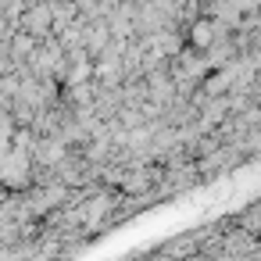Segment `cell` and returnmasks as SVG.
<instances>
[{
  "instance_id": "obj_1",
  "label": "cell",
  "mask_w": 261,
  "mask_h": 261,
  "mask_svg": "<svg viewBox=\"0 0 261 261\" xmlns=\"http://www.w3.org/2000/svg\"><path fill=\"white\" fill-rule=\"evenodd\" d=\"M250 158H247V150H243V143H218V147H211L207 154H200V158H193V165H197V172H200V182H215V179H222V175H232L240 165H247Z\"/></svg>"
},
{
  "instance_id": "obj_2",
  "label": "cell",
  "mask_w": 261,
  "mask_h": 261,
  "mask_svg": "<svg viewBox=\"0 0 261 261\" xmlns=\"http://www.w3.org/2000/svg\"><path fill=\"white\" fill-rule=\"evenodd\" d=\"M197 186H200V172H197V165L190 158V161L161 165V175H158V186L154 190H158L161 200H172V197H182V193H190Z\"/></svg>"
},
{
  "instance_id": "obj_3",
  "label": "cell",
  "mask_w": 261,
  "mask_h": 261,
  "mask_svg": "<svg viewBox=\"0 0 261 261\" xmlns=\"http://www.w3.org/2000/svg\"><path fill=\"white\" fill-rule=\"evenodd\" d=\"M158 175H161V165H158V161L122 165L111 190H118V193H150V190L158 186Z\"/></svg>"
},
{
  "instance_id": "obj_4",
  "label": "cell",
  "mask_w": 261,
  "mask_h": 261,
  "mask_svg": "<svg viewBox=\"0 0 261 261\" xmlns=\"http://www.w3.org/2000/svg\"><path fill=\"white\" fill-rule=\"evenodd\" d=\"M90 79H93V58L83 47L65 50V79H61V86H79V83H90Z\"/></svg>"
},
{
  "instance_id": "obj_5",
  "label": "cell",
  "mask_w": 261,
  "mask_h": 261,
  "mask_svg": "<svg viewBox=\"0 0 261 261\" xmlns=\"http://www.w3.org/2000/svg\"><path fill=\"white\" fill-rule=\"evenodd\" d=\"M22 33H29L33 40H47V36H54V22H50V8H29L25 15H22Z\"/></svg>"
},
{
  "instance_id": "obj_6",
  "label": "cell",
  "mask_w": 261,
  "mask_h": 261,
  "mask_svg": "<svg viewBox=\"0 0 261 261\" xmlns=\"http://www.w3.org/2000/svg\"><path fill=\"white\" fill-rule=\"evenodd\" d=\"M108 40H111V33H108V22L104 18H86L83 22V50L90 58H97L108 47Z\"/></svg>"
},
{
  "instance_id": "obj_7",
  "label": "cell",
  "mask_w": 261,
  "mask_h": 261,
  "mask_svg": "<svg viewBox=\"0 0 261 261\" xmlns=\"http://www.w3.org/2000/svg\"><path fill=\"white\" fill-rule=\"evenodd\" d=\"M229 222H232V225H240V229H247V232H254V236H261V200H254V204H247V207L232 211V215H229Z\"/></svg>"
},
{
  "instance_id": "obj_8",
  "label": "cell",
  "mask_w": 261,
  "mask_h": 261,
  "mask_svg": "<svg viewBox=\"0 0 261 261\" xmlns=\"http://www.w3.org/2000/svg\"><path fill=\"white\" fill-rule=\"evenodd\" d=\"M15 133H18V122L11 118V111H8V108H0V150H4V147H11Z\"/></svg>"
},
{
  "instance_id": "obj_9",
  "label": "cell",
  "mask_w": 261,
  "mask_h": 261,
  "mask_svg": "<svg viewBox=\"0 0 261 261\" xmlns=\"http://www.w3.org/2000/svg\"><path fill=\"white\" fill-rule=\"evenodd\" d=\"M240 143H243V150H247V158H250V161H254V158H261V125H254Z\"/></svg>"
},
{
  "instance_id": "obj_10",
  "label": "cell",
  "mask_w": 261,
  "mask_h": 261,
  "mask_svg": "<svg viewBox=\"0 0 261 261\" xmlns=\"http://www.w3.org/2000/svg\"><path fill=\"white\" fill-rule=\"evenodd\" d=\"M243 261H261V240H257V243H254V250H250V254H247V257H243Z\"/></svg>"
},
{
  "instance_id": "obj_11",
  "label": "cell",
  "mask_w": 261,
  "mask_h": 261,
  "mask_svg": "<svg viewBox=\"0 0 261 261\" xmlns=\"http://www.w3.org/2000/svg\"><path fill=\"white\" fill-rule=\"evenodd\" d=\"M4 197H8V186H0V204H4Z\"/></svg>"
}]
</instances>
